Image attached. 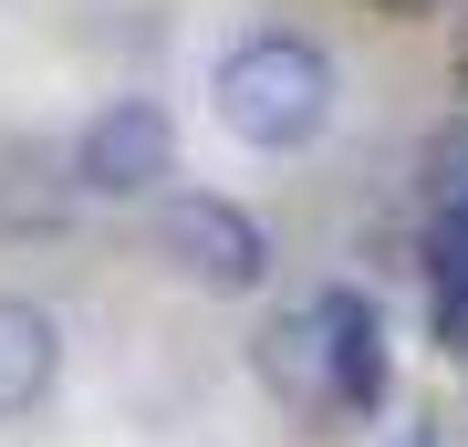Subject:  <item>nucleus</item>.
Masks as SVG:
<instances>
[{
  "instance_id": "2",
  "label": "nucleus",
  "mask_w": 468,
  "mask_h": 447,
  "mask_svg": "<svg viewBox=\"0 0 468 447\" xmlns=\"http://www.w3.org/2000/svg\"><path fill=\"white\" fill-rule=\"evenodd\" d=\"M156 250H167L198 292H261L271 282V229L250 208L208 198V187H177V198L156 208Z\"/></svg>"
},
{
  "instance_id": "3",
  "label": "nucleus",
  "mask_w": 468,
  "mask_h": 447,
  "mask_svg": "<svg viewBox=\"0 0 468 447\" xmlns=\"http://www.w3.org/2000/svg\"><path fill=\"white\" fill-rule=\"evenodd\" d=\"M167 166H177V125H167V104H146V94H115L84 125V146H73V177H84L94 198H146V187H167Z\"/></svg>"
},
{
  "instance_id": "7",
  "label": "nucleus",
  "mask_w": 468,
  "mask_h": 447,
  "mask_svg": "<svg viewBox=\"0 0 468 447\" xmlns=\"http://www.w3.org/2000/svg\"><path fill=\"white\" fill-rule=\"evenodd\" d=\"M396 447H437V437H427V427H406V437H396Z\"/></svg>"
},
{
  "instance_id": "1",
  "label": "nucleus",
  "mask_w": 468,
  "mask_h": 447,
  "mask_svg": "<svg viewBox=\"0 0 468 447\" xmlns=\"http://www.w3.org/2000/svg\"><path fill=\"white\" fill-rule=\"evenodd\" d=\"M323 115H334V63H323L302 32H250L218 63V125L239 146H313Z\"/></svg>"
},
{
  "instance_id": "5",
  "label": "nucleus",
  "mask_w": 468,
  "mask_h": 447,
  "mask_svg": "<svg viewBox=\"0 0 468 447\" xmlns=\"http://www.w3.org/2000/svg\"><path fill=\"white\" fill-rule=\"evenodd\" d=\"M52 365H63L52 313H42V302H21V292H0V427L52 396Z\"/></svg>"
},
{
  "instance_id": "6",
  "label": "nucleus",
  "mask_w": 468,
  "mask_h": 447,
  "mask_svg": "<svg viewBox=\"0 0 468 447\" xmlns=\"http://www.w3.org/2000/svg\"><path fill=\"white\" fill-rule=\"evenodd\" d=\"M261 375L282 385L302 416H334V354H323V323L313 313H282L261 333Z\"/></svg>"
},
{
  "instance_id": "4",
  "label": "nucleus",
  "mask_w": 468,
  "mask_h": 447,
  "mask_svg": "<svg viewBox=\"0 0 468 447\" xmlns=\"http://www.w3.org/2000/svg\"><path fill=\"white\" fill-rule=\"evenodd\" d=\"M313 323H323V354H334V406H375L385 396V323H375V302L365 292H323Z\"/></svg>"
}]
</instances>
